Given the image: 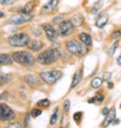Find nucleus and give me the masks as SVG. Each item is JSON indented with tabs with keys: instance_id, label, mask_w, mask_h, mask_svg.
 Returning <instances> with one entry per match:
<instances>
[{
	"instance_id": "nucleus-19",
	"label": "nucleus",
	"mask_w": 121,
	"mask_h": 128,
	"mask_svg": "<svg viewBox=\"0 0 121 128\" xmlns=\"http://www.w3.org/2000/svg\"><path fill=\"white\" fill-rule=\"evenodd\" d=\"M38 0H34V1H30L29 3H27L23 8H22V10L20 11L21 13H30L32 12V8L36 6V5H38Z\"/></svg>"
},
{
	"instance_id": "nucleus-33",
	"label": "nucleus",
	"mask_w": 121,
	"mask_h": 128,
	"mask_svg": "<svg viewBox=\"0 0 121 128\" xmlns=\"http://www.w3.org/2000/svg\"><path fill=\"white\" fill-rule=\"evenodd\" d=\"M8 127H9V128H14V127L20 128V127H21V125H20L19 123H12V124H9V125H8Z\"/></svg>"
},
{
	"instance_id": "nucleus-31",
	"label": "nucleus",
	"mask_w": 121,
	"mask_h": 128,
	"mask_svg": "<svg viewBox=\"0 0 121 128\" xmlns=\"http://www.w3.org/2000/svg\"><path fill=\"white\" fill-rule=\"evenodd\" d=\"M70 105H71L70 101H69V100H66L65 103H64V110H65V112H69V110H70Z\"/></svg>"
},
{
	"instance_id": "nucleus-11",
	"label": "nucleus",
	"mask_w": 121,
	"mask_h": 128,
	"mask_svg": "<svg viewBox=\"0 0 121 128\" xmlns=\"http://www.w3.org/2000/svg\"><path fill=\"white\" fill-rule=\"evenodd\" d=\"M24 82L32 88H38L42 86V82L34 75H27L24 77Z\"/></svg>"
},
{
	"instance_id": "nucleus-39",
	"label": "nucleus",
	"mask_w": 121,
	"mask_h": 128,
	"mask_svg": "<svg viewBox=\"0 0 121 128\" xmlns=\"http://www.w3.org/2000/svg\"><path fill=\"white\" fill-rule=\"evenodd\" d=\"M2 15H4V13L3 12H0V16H2Z\"/></svg>"
},
{
	"instance_id": "nucleus-37",
	"label": "nucleus",
	"mask_w": 121,
	"mask_h": 128,
	"mask_svg": "<svg viewBox=\"0 0 121 128\" xmlns=\"http://www.w3.org/2000/svg\"><path fill=\"white\" fill-rule=\"evenodd\" d=\"M117 64H118V66L121 65V56H120L117 58Z\"/></svg>"
},
{
	"instance_id": "nucleus-23",
	"label": "nucleus",
	"mask_w": 121,
	"mask_h": 128,
	"mask_svg": "<svg viewBox=\"0 0 121 128\" xmlns=\"http://www.w3.org/2000/svg\"><path fill=\"white\" fill-rule=\"evenodd\" d=\"M58 108H56L54 111V113H52V117H50V125H54V124L56 123V121H58Z\"/></svg>"
},
{
	"instance_id": "nucleus-5",
	"label": "nucleus",
	"mask_w": 121,
	"mask_h": 128,
	"mask_svg": "<svg viewBox=\"0 0 121 128\" xmlns=\"http://www.w3.org/2000/svg\"><path fill=\"white\" fill-rule=\"evenodd\" d=\"M62 77H63V73L60 71H56V70L40 73V78L42 80V82H44L48 85H54Z\"/></svg>"
},
{
	"instance_id": "nucleus-9",
	"label": "nucleus",
	"mask_w": 121,
	"mask_h": 128,
	"mask_svg": "<svg viewBox=\"0 0 121 128\" xmlns=\"http://www.w3.org/2000/svg\"><path fill=\"white\" fill-rule=\"evenodd\" d=\"M42 28L46 32V38L50 40V42H56V38H58V31L54 29V27L50 24H44L42 25Z\"/></svg>"
},
{
	"instance_id": "nucleus-21",
	"label": "nucleus",
	"mask_w": 121,
	"mask_h": 128,
	"mask_svg": "<svg viewBox=\"0 0 121 128\" xmlns=\"http://www.w3.org/2000/svg\"><path fill=\"white\" fill-rule=\"evenodd\" d=\"M103 4H104V1H103V0H98V1L93 5V7H92V11H91V12H92L93 14L97 13V12L102 8Z\"/></svg>"
},
{
	"instance_id": "nucleus-10",
	"label": "nucleus",
	"mask_w": 121,
	"mask_h": 128,
	"mask_svg": "<svg viewBox=\"0 0 121 128\" xmlns=\"http://www.w3.org/2000/svg\"><path fill=\"white\" fill-rule=\"evenodd\" d=\"M58 0H50L48 3H46L42 6V8L40 10V14H48V13L54 11V8L58 6Z\"/></svg>"
},
{
	"instance_id": "nucleus-6",
	"label": "nucleus",
	"mask_w": 121,
	"mask_h": 128,
	"mask_svg": "<svg viewBox=\"0 0 121 128\" xmlns=\"http://www.w3.org/2000/svg\"><path fill=\"white\" fill-rule=\"evenodd\" d=\"M74 32V25L72 24L71 20H63L58 24V34L60 36H68Z\"/></svg>"
},
{
	"instance_id": "nucleus-36",
	"label": "nucleus",
	"mask_w": 121,
	"mask_h": 128,
	"mask_svg": "<svg viewBox=\"0 0 121 128\" xmlns=\"http://www.w3.org/2000/svg\"><path fill=\"white\" fill-rule=\"evenodd\" d=\"M119 121H120V120H119V119H115V118H114V119H113V120H112V123H113V124H115V125H116V124H119Z\"/></svg>"
},
{
	"instance_id": "nucleus-12",
	"label": "nucleus",
	"mask_w": 121,
	"mask_h": 128,
	"mask_svg": "<svg viewBox=\"0 0 121 128\" xmlns=\"http://www.w3.org/2000/svg\"><path fill=\"white\" fill-rule=\"evenodd\" d=\"M109 21V14L107 12H102L101 14L98 15V17L96 18V26L99 28H103Z\"/></svg>"
},
{
	"instance_id": "nucleus-25",
	"label": "nucleus",
	"mask_w": 121,
	"mask_h": 128,
	"mask_svg": "<svg viewBox=\"0 0 121 128\" xmlns=\"http://www.w3.org/2000/svg\"><path fill=\"white\" fill-rule=\"evenodd\" d=\"M104 100V96L101 94H97L94 97V103H96L97 105H100Z\"/></svg>"
},
{
	"instance_id": "nucleus-4",
	"label": "nucleus",
	"mask_w": 121,
	"mask_h": 128,
	"mask_svg": "<svg viewBox=\"0 0 121 128\" xmlns=\"http://www.w3.org/2000/svg\"><path fill=\"white\" fill-rule=\"evenodd\" d=\"M29 42H30L29 36L26 34H23V32L15 34H12L8 38V44L11 46H14V48L27 46Z\"/></svg>"
},
{
	"instance_id": "nucleus-24",
	"label": "nucleus",
	"mask_w": 121,
	"mask_h": 128,
	"mask_svg": "<svg viewBox=\"0 0 121 128\" xmlns=\"http://www.w3.org/2000/svg\"><path fill=\"white\" fill-rule=\"evenodd\" d=\"M38 105L42 107V108H48L50 106V102L48 100V99H42L38 102Z\"/></svg>"
},
{
	"instance_id": "nucleus-27",
	"label": "nucleus",
	"mask_w": 121,
	"mask_h": 128,
	"mask_svg": "<svg viewBox=\"0 0 121 128\" xmlns=\"http://www.w3.org/2000/svg\"><path fill=\"white\" fill-rule=\"evenodd\" d=\"M42 113V111L40 109H38V108H34V109L32 110V112H30V115H32L34 118H36V117L40 116Z\"/></svg>"
},
{
	"instance_id": "nucleus-35",
	"label": "nucleus",
	"mask_w": 121,
	"mask_h": 128,
	"mask_svg": "<svg viewBox=\"0 0 121 128\" xmlns=\"http://www.w3.org/2000/svg\"><path fill=\"white\" fill-rule=\"evenodd\" d=\"M108 112H109V109H108V108H104V109L102 110V113H103V115H104V116H106Z\"/></svg>"
},
{
	"instance_id": "nucleus-15",
	"label": "nucleus",
	"mask_w": 121,
	"mask_h": 128,
	"mask_svg": "<svg viewBox=\"0 0 121 128\" xmlns=\"http://www.w3.org/2000/svg\"><path fill=\"white\" fill-rule=\"evenodd\" d=\"M28 48L30 50H32V52H38L44 46V44L40 42V40H32V42H29L28 44H27Z\"/></svg>"
},
{
	"instance_id": "nucleus-29",
	"label": "nucleus",
	"mask_w": 121,
	"mask_h": 128,
	"mask_svg": "<svg viewBox=\"0 0 121 128\" xmlns=\"http://www.w3.org/2000/svg\"><path fill=\"white\" fill-rule=\"evenodd\" d=\"M16 1H17V0H0V4L6 6V5L13 4V3H15Z\"/></svg>"
},
{
	"instance_id": "nucleus-8",
	"label": "nucleus",
	"mask_w": 121,
	"mask_h": 128,
	"mask_svg": "<svg viewBox=\"0 0 121 128\" xmlns=\"http://www.w3.org/2000/svg\"><path fill=\"white\" fill-rule=\"evenodd\" d=\"M15 118L14 111L4 103L0 104V120L1 121H11Z\"/></svg>"
},
{
	"instance_id": "nucleus-38",
	"label": "nucleus",
	"mask_w": 121,
	"mask_h": 128,
	"mask_svg": "<svg viewBox=\"0 0 121 128\" xmlns=\"http://www.w3.org/2000/svg\"><path fill=\"white\" fill-rule=\"evenodd\" d=\"M108 87H109L110 89H111V88H113V84H112L111 82H109V81H108Z\"/></svg>"
},
{
	"instance_id": "nucleus-7",
	"label": "nucleus",
	"mask_w": 121,
	"mask_h": 128,
	"mask_svg": "<svg viewBox=\"0 0 121 128\" xmlns=\"http://www.w3.org/2000/svg\"><path fill=\"white\" fill-rule=\"evenodd\" d=\"M32 19V14L30 13H21L19 12L18 14H15V15H12L11 17H9L8 19V23L10 24H15V25H18V24H22V23H26L28 21H30Z\"/></svg>"
},
{
	"instance_id": "nucleus-32",
	"label": "nucleus",
	"mask_w": 121,
	"mask_h": 128,
	"mask_svg": "<svg viewBox=\"0 0 121 128\" xmlns=\"http://www.w3.org/2000/svg\"><path fill=\"white\" fill-rule=\"evenodd\" d=\"M113 34H112V38H118L120 36V30L118 29L117 31H114Z\"/></svg>"
},
{
	"instance_id": "nucleus-28",
	"label": "nucleus",
	"mask_w": 121,
	"mask_h": 128,
	"mask_svg": "<svg viewBox=\"0 0 121 128\" xmlns=\"http://www.w3.org/2000/svg\"><path fill=\"white\" fill-rule=\"evenodd\" d=\"M118 46H119V42L117 40V42H115L114 44L110 48V50H109V52H108V54H109V56H112V54L115 52V50H116V48H118Z\"/></svg>"
},
{
	"instance_id": "nucleus-34",
	"label": "nucleus",
	"mask_w": 121,
	"mask_h": 128,
	"mask_svg": "<svg viewBox=\"0 0 121 128\" xmlns=\"http://www.w3.org/2000/svg\"><path fill=\"white\" fill-rule=\"evenodd\" d=\"M24 121H25V122H24V126H27V124H28V122H29V114H26Z\"/></svg>"
},
{
	"instance_id": "nucleus-22",
	"label": "nucleus",
	"mask_w": 121,
	"mask_h": 128,
	"mask_svg": "<svg viewBox=\"0 0 121 128\" xmlns=\"http://www.w3.org/2000/svg\"><path fill=\"white\" fill-rule=\"evenodd\" d=\"M11 80V76L8 74H1L0 75V86H2L6 83H8Z\"/></svg>"
},
{
	"instance_id": "nucleus-26",
	"label": "nucleus",
	"mask_w": 121,
	"mask_h": 128,
	"mask_svg": "<svg viewBox=\"0 0 121 128\" xmlns=\"http://www.w3.org/2000/svg\"><path fill=\"white\" fill-rule=\"evenodd\" d=\"M83 119V112H76L74 114V120L76 121V123H80Z\"/></svg>"
},
{
	"instance_id": "nucleus-2",
	"label": "nucleus",
	"mask_w": 121,
	"mask_h": 128,
	"mask_svg": "<svg viewBox=\"0 0 121 128\" xmlns=\"http://www.w3.org/2000/svg\"><path fill=\"white\" fill-rule=\"evenodd\" d=\"M11 58L15 62L25 67H32L36 62L34 56L29 52H15L12 54Z\"/></svg>"
},
{
	"instance_id": "nucleus-1",
	"label": "nucleus",
	"mask_w": 121,
	"mask_h": 128,
	"mask_svg": "<svg viewBox=\"0 0 121 128\" xmlns=\"http://www.w3.org/2000/svg\"><path fill=\"white\" fill-rule=\"evenodd\" d=\"M60 58V52L56 48H48L44 52H42L38 56V62L42 65H50L56 62Z\"/></svg>"
},
{
	"instance_id": "nucleus-18",
	"label": "nucleus",
	"mask_w": 121,
	"mask_h": 128,
	"mask_svg": "<svg viewBox=\"0 0 121 128\" xmlns=\"http://www.w3.org/2000/svg\"><path fill=\"white\" fill-rule=\"evenodd\" d=\"M71 22L72 24L74 25V27H79V26H82L83 23H84V17L82 14H75L72 19H71Z\"/></svg>"
},
{
	"instance_id": "nucleus-17",
	"label": "nucleus",
	"mask_w": 121,
	"mask_h": 128,
	"mask_svg": "<svg viewBox=\"0 0 121 128\" xmlns=\"http://www.w3.org/2000/svg\"><path fill=\"white\" fill-rule=\"evenodd\" d=\"M13 62L11 56L7 54H0V66H9Z\"/></svg>"
},
{
	"instance_id": "nucleus-14",
	"label": "nucleus",
	"mask_w": 121,
	"mask_h": 128,
	"mask_svg": "<svg viewBox=\"0 0 121 128\" xmlns=\"http://www.w3.org/2000/svg\"><path fill=\"white\" fill-rule=\"evenodd\" d=\"M115 116H116V111H115V108L113 107V108H111V110H109V112L107 113L106 118L104 119V121H103V123H102V126H103V127H106V126H108L109 124H111V123H112V120L115 118Z\"/></svg>"
},
{
	"instance_id": "nucleus-16",
	"label": "nucleus",
	"mask_w": 121,
	"mask_h": 128,
	"mask_svg": "<svg viewBox=\"0 0 121 128\" xmlns=\"http://www.w3.org/2000/svg\"><path fill=\"white\" fill-rule=\"evenodd\" d=\"M79 40L84 46H92V38H91V36L89 34H86V32L80 34H79Z\"/></svg>"
},
{
	"instance_id": "nucleus-30",
	"label": "nucleus",
	"mask_w": 121,
	"mask_h": 128,
	"mask_svg": "<svg viewBox=\"0 0 121 128\" xmlns=\"http://www.w3.org/2000/svg\"><path fill=\"white\" fill-rule=\"evenodd\" d=\"M110 79H111V73H108V72H106V73H104V74H103V77H102V81H106V82H108Z\"/></svg>"
},
{
	"instance_id": "nucleus-3",
	"label": "nucleus",
	"mask_w": 121,
	"mask_h": 128,
	"mask_svg": "<svg viewBox=\"0 0 121 128\" xmlns=\"http://www.w3.org/2000/svg\"><path fill=\"white\" fill-rule=\"evenodd\" d=\"M66 48L69 52H71L72 54L78 56H84L88 52L86 46H84L83 44H80L76 40H71L67 42H66Z\"/></svg>"
},
{
	"instance_id": "nucleus-20",
	"label": "nucleus",
	"mask_w": 121,
	"mask_h": 128,
	"mask_svg": "<svg viewBox=\"0 0 121 128\" xmlns=\"http://www.w3.org/2000/svg\"><path fill=\"white\" fill-rule=\"evenodd\" d=\"M102 83H103L102 79L99 77H96L91 81V86H92V88H94V89H98L102 86Z\"/></svg>"
},
{
	"instance_id": "nucleus-13",
	"label": "nucleus",
	"mask_w": 121,
	"mask_h": 128,
	"mask_svg": "<svg viewBox=\"0 0 121 128\" xmlns=\"http://www.w3.org/2000/svg\"><path fill=\"white\" fill-rule=\"evenodd\" d=\"M82 77H83V69L81 68V69H80L79 71H77V72L74 74V76H73L72 85H71V88H72V89L76 88V87L80 84V82H81V80H82Z\"/></svg>"
}]
</instances>
